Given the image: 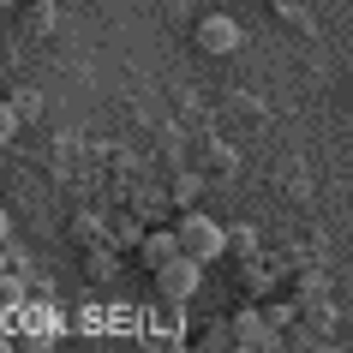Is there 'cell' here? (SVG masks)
<instances>
[{
	"label": "cell",
	"mask_w": 353,
	"mask_h": 353,
	"mask_svg": "<svg viewBox=\"0 0 353 353\" xmlns=\"http://www.w3.org/2000/svg\"><path fill=\"white\" fill-rule=\"evenodd\" d=\"M174 234H180V252H186V258H198V263L228 258V228H216V222L204 216V210H186Z\"/></svg>",
	"instance_id": "6da1fadb"
},
{
	"label": "cell",
	"mask_w": 353,
	"mask_h": 353,
	"mask_svg": "<svg viewBox=\"0 0 353 353\" xmlns=\"http://www.w3.org/2000/svg\"><path fill=\"white\" fill-rule=\"evenodd\" d=\"M150 281H156V299H162V305H186V299L198 294V281H204V263L180 252V258L162 263V270H156Z\"/></svg>",
	"instance_id": "7a4b0ae2"
},
{
	"label": "cell",
	"mask_w": 353,
	"mask_h": 353,
	"mask_svg": "<svg viewBox=\"0 0 353 353\" xmlns=\"http://www.w3.org/2000/svg\"><path fill=\"white\" fill-rule=\"evenodd\" d=\"M228 341H234V347H276V323H270V317L258 312V305H240V312L228 317Z\"/></svg>",
	"instance_id": "3957f363"
},
{
	"label": "cell",
	"mask_w": 353,
	"mask_h": 353,
	"mask_svg": "<svg viewBox=\"0 0 353 353\" xmlns=\"http://www.w3.org/2000/svg\"><path fill=\"white\" fill-rule=\"evenodd\" d=\"M192 42H198L204 54H234V48H240V24L228 19V12H210V19L192 24Z\"/></svg>",
	"instance_id": "277c9868"
},
{
	"label": "cell",
	"mask_w": 353,
	"mask_h": 353,
	"mask_svg": "<svg viewBox=\"0 0 353 353\" xmlns=\"http://www.w3.org/2000/svg\"><path fill=\"white\" fill-rule=\"evenodd\" d=\"M174 258H180V234H174V228H156V234L138 240V263H144L150 276H156L162 263H174Z\"/></svg>",
	"instance_id": "5b68a950"
},
{
	"label": "cell",
	"mask_w": 353,
	"mask_h": 353,
	"mask_svg": "<svg viewBox=\"0 0 353 353\" xmlns=\"http://www.w3.org/2000/svg\"><path fill=\"white\" fill-rule=\"evenodd\" d=\"M114 270H120V258H114V245H90V252H84V276H90V281H108Z\"/></svg>",
	"instance_id": "8992f818"
},
{
	"label": "cell",
	"mask_w": 353,
	"mask_h": 353,
	"mask_svg": "<svg viewBox=\"0 0 353 353\" xmlns=\"http://www.w3.org/2000/svg\"><path fill=\"white\" fill-rule=\"evenodd\" d=\"M19 102H12V96H0V144H12V138H19Z\"/></svg>",
	"instance_id": "52a82bcc"
},
{
	"label": "cell",
	"mask_w": 353,
	"mask_h": 353,
	"mask_svg": "<svg viewBox=\"0 0 353 353\" xmlns=\"http://www.w3.org/2000/svg\"><path fill=\"white\" fill-rule=\"evenodd\" d=\"M258 252V234L252 228H228V258H252Z\"/></svg>",
	"instance_id": "ba28073f"
},
{
	"label": "cell",
	"mask_w": 353,
	"mask_h": 353,
	"mask_svg": "<svg viewBox=\"0 0 353 353\" xmlns=\"http://www.w3.org/2000/svg\"><path fill=\"white\" fill-rule=\"evenodd\" d=\"M0 305H24V288H19V270L0 276Z\"/></svg>",
	"instance_id": "9c48e42d"
},
{
	"label": "cell",
	"mask_w": 353,
	"mask_h": 353,
	"mask_svg": "<svg viewBox=\"0 0 353 353\" xmlns=\"http://www.w3.org/2000/svg\"><path fill=\"white\" fill-rule=\"evenodd\" d=\"M240 281L258 294V288H270V270H263V263H240Z\"/></svg>",
	"instance_id": "30bf717a"
},
{
	"label": "cell",
	"mask_w": 353,
	"mask_h": 353,
	"mask_svg": "<svg viewBox=\"0 0 353 353\" xmlns=\"http://www.w3.org/2000/svg\"><path fill=\"white\" fill-rule=\"evenodd\" d=\"M114 240H120V245H132V252H138V240H144V228H138V222H120V228H114Z\"/></svg>",
	"instance_id": "8fae6325"
},
{
	"label": "cell",
	"mask_w": 353,
	"mask_h": 353,
	"mask_svg": "<svg viewBox=\"0 0 353 353\" xmlns=\"http://www.w3.org/2000/svg\"><path fill=\"white\" fill-rule=\"evenodd\" d=\"M6 270H19V258H12V252L0 245V276H6Z\"/></svg>",
	"instance_id": "7c38bea8"
},
{
	"label": "cell",
	"mask_w": 353,
	"mask_h": 353,
	"mask_svg": "<svg viewBox=\"0 0 353 353\" xmlns=\"http://www.w3.org/2000/svg\"><path fill=\"white\" fill-rule=\"evenodd\" d=\"M12 240V216H6V210H0V245Z\"/></svg>",
	"instance_id": "4fadbf2b"
},
{
	"label": "cell",
	"mask_w": 353,
	"mask_h": 353,
	"mask_svg": "<svg viewBox=\"0 0 353 353\" xmlns=\"http://www.w3.org/2000/svg\"><path fill=\"white\" fill-rule=\"evenodd\" d=\"M12 6H19V0H0V12H12Z\"/></svg>",
	"instance_id": "5bb4252c"
}]
</instances>
